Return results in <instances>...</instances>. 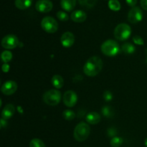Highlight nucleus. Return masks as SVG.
I'll use <instances>...</instances> for the list:
<instances>
[{
  "instance_id": "c9c22d12",
  "label": "nucleus",
  "mask_w": 147,
  "mask_h": 147,
  "mask_svg": "<svg viewBox=\"0 0 147 147\" xmlns=\"http://www.w3.org/2000/svg\"><path fill=\"white\" fill-rule=\"evenodd\" d=\"M144 145H145V146L147 147V138L145 139V141H144Z\"/></svg>"
},
{
  "instance_id": "6ab92c4d",
  "label": "nucleus",
  "mask_w": 147,
  "mask_h": 147,
  "mask_svg": "<svg viewBox=\"0 0 147 147\" xmlns=\"http://www.w3.org/2000/svg\"><path fill=\"white\" fill-rule=\"evenodd\" d=\"M121 50L123 53L126 54H132L136 51V47L131 43L126 42L122 45Z\"/></svg>"
},
{
  "instance_id": "9d476101",
  "label": "nucleus",
  "mask_w": 147,
  "mask_h": 147,
  "mask_svg": "<svg viewBox=\"0 0 147 147\" xmlns=\"http://www.w3.org/2000/svg\"><path fill=\"white\" fill-rule=\"evenodd\" d=\"M53 4L50 0H39L35 4V9L39 12L47 13L53 9Z\"/></svg>"
},
{
  "instance_id": "a878e982",
  "label": "nucleus",
  "mask_w": 147,
  "mask_h": 147,
  "mask_svg": "<svg viewBox=\"0 0 147 147\" xmlns=\"http://www.w3.org/2000/svg\"><path fill=\"white\" fill-rule=\"evenodd\" d=\"M57 17L60 20V21L65 22L67 21L69 19V16L66 12L63 11H59L57 13Z\"/></svg>"
},
{
  "instance_id": "dca6fc26",
  "label": "nucleus",
  "mask_w": 147,
  "mask_h": 147,
  "mask_svg": "<svg viewBox=\"0 0 147 147\" xmlns=\"http://www.w3.org/2000/svg\"><path fill=\"white\" fill-rule=\"evenodd\" d=\"M60 5L65 11H70L76 7V0H61Z\"/></svg>"
},
{
  "instance_id": "6e6552de",
  "label": "nucleus",
  "mask_w": 147,
  "mask_h": 147,
  "mask_svg": "<svg viewBox=\"0 0 147 147\" xmlns=\"http://www.w3.org/2000/svg\"><path fill=\"white\" fill-rule=\"evenodd\" d=\"M143 19V12L139 7H132L128 13V20L132 24L141 22Z\"/></svg>"
},
{
  "instance_id": "72a5a7b5",
  "label": "nucleus",
  "mask_w": 147,
  "mask_h": 147,
  "mask_svg": "<svg viewBox=\"0 0 147 147\" xmlns=\"http://www.w3.org/2000/svg\"><path fill=\"white\" fill-rule=\"evenodd\" d=\"M7 120H4V119H2L1 118V121H0V125H1V129H2V128L5 127L6 125H7V121H6Z\"/></svg>"
},
{
  "instance_id": "7ed1b4c3",
  "label": "nucleus",
  "mask_w": 147,
  "mask_h": 147,
  "mask_svg": "<svg viewBox=\"0 0 147 147\" xmlns=\"http://www.w3.org/2000/svg\"><path fill=\"white\" fill-rule=\"evenodd\" d=\"M120 51V46L119 43L113 40H108L105 41L101 45V52L105 55L109 57H114Z\"/></svg>"
},
{
  "instance_id": "0eeeda50",
  "label": "nucleus",
  "mask_w": 147,
  "mask_h": 147,
  "mask_svg": "<svg viewBox=\"0 0 147 147\" xmlns=\"http://www.w3.org/2000/svg\"><path fill=\"white\" fill-rule=\"evenodd\" d=\"M19 45V40L14 34H7L1 40V46L7 50H12Z\"/></svg>"
},
{
  "instance_id": "cd10ccee",
  "label": "nucleus",
  "mask_w": 147,
  "mask_h": 147,
  "mask_svg": "<svg viewBox=\"0 0 147 147\" xmlns=\"http://www.w3.org/2000/svg\"><path fill=\"white\" fill-rule=\"evenodd\" d=\"M103 98H104V100L106 101H111L112 100V98H113V95H112V93L109 90H106L103 93Z\"/></svg>"
},
{
  "instance_id": "5701e85b",
  "label": "nucleus",
  "mask_w": 147,
  "mask_h": 147,
  "mask_svg": "<svg viewBox=\"0 0 147 147\" xmlns=\"http://www.w3.org/2000/svg\"><path fill=\"white\" fill-rule=\"evenodd\" d=\"M63 116L65 120L71 121L74 119L75 116H76V114H75V113L73 111L67 109V110H65L63 111Z\"/></svg>"
},
{
  "instance_id": "b1692460",
  "label": "nucleus",
  "mask_w": 147,
  "mask_h": 147,
  "mask_svg": "<svg viewBox=\"0 0 147 147\" xmlns=\"http://www.w3.org/2000/svg\"><path fill=\"white\" fill-rule=\"evenodd\" d=\"M30 147H46L44 142L39 139H33L30 142Z\"/></svg>"
},
{
  "instance_id": "7c9ffc66",
  "label": "nucleus",
  "mask_w": 147,
  "mask_h": 147,
  "mask_svg": "<svg viewBox=\"0 0 147 147\" xmlns=\"http://www.w3.org/2000/svg\"><path fill=\"white\" fill-rule=\"evenodd\" d=\"M126 2L127 3L129 7H134L137 3V0H126Z\"/></svg>"
},
{
  "instance_id": "f704fd0d",
  "label": "nucleus",
  "mask_w": 147,
  "mask_h": 147,
  "mask_svg": "<svg viewBox=\"0 0 147 147\" xmlns=\"http://www.w3.org/2000/svg\"><path fill=\"white\" fill-rule=\"evenodd\" d=\"M78 1L79 4H80V5L85 7V5H86V3L87 2L88 0H78Z\"/></svg>"
},
{
  "instance_id": "ddd939ff",
  "label": "nucleus",
  "mask_w": 147,
  "mask_h": 147,
  "mask_svg": "<svg viewBox=\"0 0 147 147\" xmlns=\"http://www.w3.org/2000/svg\"><path fill=\"white\" fill-rule=\"evenodd\" d=\"M70 18L75 22H83L87 19V14L85 11H82V10H76V11L72 12Z\"/></svg>"
},
{
  "instance_id": "393cba45",
  "label": "nucleus",
  "mask_w": 147,
  "mask_h": 147,
  "mask_svg": "<svg viewBox=\"0 0 147 147\" xmlns=\"http://www.w3.org/2000/svg\"><path fill=\"white\" fill-rule=\"evenodd\" d=\"M102 113L106 117H111L113 116V111H112L111 108L109 106H104L102 109Z\"/></svg>"
},
{
  "instance_id": "f03ea898",
  "label": "nucleus",
  "mask_w": 147,
  "mask_h": 147,
  "mask_svg": "<svg viewBox=\"0 0 147 147\" xmlns=\"http://www.w3.org/2000/svg\"><path fill=\"white\" fill-rule=\"evenodd\" d=\"M90 134V128L84 122H80L76 126L73 132L74 139L77 142H83L88 138Z\"/></svg>"
},
{
  "instance_id": "412c9836",
  "label": "nucleus",
  "mask_w": 147,
  "mask_h": 147,
  "mask_svg": "<svg viewBox=\"0 0 147 147\" xmlns=\"http://www.w3.org/2000/svg\"><path fill=\"white\" fill-rule=\"evenodd\" d=\"M1 58L3 63H8L9 62L11 61L12 59V53L8 50H5L1 53Z\"/></svg>"
},
{
  "instance_id": "f257e3e1",
  "label": "nucleus",
  "mask_w": 147,
  "mask_h": 147,
  "mask_svg": "<svg viewBox=\"0 0 147 147\" xmlns=\"http://www.w3.org/2000/svg\"><path fill=\"white\" fill-rule=\"evenodd\" d=\"M103 61L97 56L90 57L85 63L83 67V71L86 76L89 77H94L97 76L102 70Z\"/></svg>"
},
{
  "instance_id": "4468645a",
  "label": "nucleus",
  "mask_w": 147,
  "mask_h": 147,
  "mask_svg": "<svg viewBox=\"0 0 147 147\" xmlns=\"http://www.w3.org/2000/svg\"><path fill=\"white\" fill-rule=\"evenodd\" d=\"M14 112H15V108H14V105L9 103V104L6 105L5 107L3 109L2 112H1V118L4 119V120L9 119L14 115Z\"/></svg>"
},
{
  "instance_id": "423d86ee",
  "label": "nucleus",
  "mask_w": 147,
  "mask_h": 147,
  "mask_svg": "<svg viewBox=\"0 0 147 147\" xmlns=\"http://www.w3.org/2000/svg\"><path fill=\"white\" fill-rule=\"evenodd\" d=\"M41 27L42 30L46 32L53 34V33L57 32V29H58V24L53 17L47 16L42 20Z\"/></svg>"
},
{
  "instance_id": "2f4dec72",
  "label": "nucleus",
  "mask_w": 147,
  "mask_h": 147,
  "mask_svg": "<svg viewBox=\"0 0 147 147\" xmlns=\"http://www.w3.org/2000/svg\"><path fill=\"white\" fill-rule=\"evenodd\" d=\"M9 65L8 63H4L2 65V67H1V69H2V71L4 72V73H7V72L9 70Z\"/></svg>"
},
{
  "instance_id": "a211bd4d",
  "label": "nucleus",
  "mask_w": 147,
  "mask_h": 147,
  "mask_svg": "<svg viewBox=\"0 0 147 147\" xmlns=\"http://www.w3.org/2000/svg\"><path fill=\"white\" fill-rule=\"evenodd\" d=\"M51 83L55 88L60 89L63 86L64 80H63V78L60 76V75H55V76H53V77L52 78Z\"/></svg>"
},
{
  "instance_id": "c85d7f7f",
  "label": "nucleus",
  "mask_w": 147,
  "mask_h": 147,
  "mask_svg": "<svg viewBox=\"0 0 147 147\" xmlns=\"http://www.w3.org/2000/svg\"><path fill=\"white\" fill-rule=\"evenodd\" d=\"M98 0H88L87 2L86 3V5L85 7H88V8H92V7H94L95 5L97 3Z\"/></svg>"
},
{
  "instance_id": "1a4fd4ad",
  "label": "nucleus",
  "mask_w": 147,
  "mask_h": 147,
  "mask_svg": "<svg viewBox=\"0 0 147 147\" xmlns=\"http://www.w3.org/2000/svg\"><path fill=\"white\" fill-rule=\"evenodd\" d=\"M77 101V94L73 90H67L63 95V103L67 107H73Z\"/></svg>"
},
{
  "instance_id": "20e7f679",
  "label": "nucleus",
  "mask_w": 147,
  "mask_h": 147,
  "mask_svg": "<svg viewBox=\"0 0 147 147\" xmlns=\"http://www.w3.org/2000/svg\"><path fill=\"white\" fill-rule=\"evenodd\" d=\"M61 93L55 89L47 90L43 95V100L49 106H56L61 100Z\"/></svg>"
},
{
  "instance_id": "c756f323",
  "label": "nucleus",
  "mask_w": 147,
  "mask_h": 147,
  "mask_svg": "<svg viewBox=\"0 0 147 147\" xmlns=\"http://www.w3.org/2000/svg\"><path fill=\"white\" fill-rule=\"evenodd\" d=\"M108 134H109V136H112V137L113 138L116 136L117 132H116V129H113V128H111V129H109V130H108Z\"/></svg>"
},
{
  "instance_id": "39448f33",
  "label": "nucleus",
  "mask_w": 147,
  "mask_h": 147,
  "mask_svg": "<svg viewBox=\"0 0 147 147\" xmlns=\"http://www.w3.org/2000/svg\"><path fill=\"white\" fill-rule=\"evenodd\" d=\"M131 34V28L130 26L125 23L118 24L114 30V36L117 40L124 41L127 40Z\"/></svg>"
},
{
  "instance_id": "f8f14e48",
  "label": "nucleus",
  "mask_w": 147,
  "mask_h": 147,
  "mask_svg": "<svg viewBox=\"0 0 147 147\" xmlns=\"http://www.w3.org/2000/svg\"><path fill=\"white\" fill-rule=\"evenodd\" d=\"M60 42L63 47H70L75 42V36L70 32H66L63 33L60 38Z\"/></svg>"
},
{
  "instance_id": "4be33fe9",
  "label": "nucleus",
  "mask_w": 147,
  "mask_h": 147,
  "mask_svg": "<svg viewBox=\"0 0 147 147\" xmlns=\"http://www.w3.org/2000/svg\"><path fill=\"white\" fill-rule=\"evenodd\" d=\"M123 140L121 137H119V136H115V137L112 138L111 140V146L112 147H119L122 145Z\"/></svg>"
},
{
  "instance_id": "aec40b11",
  "label": "nucleus",
  "mask_w": 147,
  "mask_h": 147,
  "mask_svg": "<svg viewBox=\"0 0 147 147\" xmlns=\"http://www.w3.org/2000/svg\"><path fill=\"white\" fill-rule=\"evenodd\" d=\"M108 5L112 11H118L121 9V4L119 0H109Z\"/></svg>"
},
{
  "instance_id": "2eb2a0df",
  "label": "nucleus",
  "mask_w": 147,
  "mask_h": 147,
  "mask_svg": "<svg viewBox=\"0 0 147 147\" xmlns=\"http://www.w3.org/2000/svg\"><path fill=\"white\" fill-rule=\"evenodd\" d=\"M86 121L90 124H97L100 121V116L96 112H90L88 113L86 116Z\"/></svg>"
},
{
  "instance_id": "bb28decb",
  "label": "nucleus",
  "mask_w": 147,
  "mask_h": 147,
  "mask_svg": "<svg viewBox=\"0 0 147 147\" xmlns=\"http://www.w3.org/2000/svg\"><path fill=\"white\" fill-rule=\"evenodd\" d=\"M133 41L135 44L138 45H143L144 43L143 39H142L140 36H138V35L134 36Z\"/></svg>"
},
{
  "instance_id": "473e14b6",
  "label": "nucleus",
  "mask_w": 147,
  "mask_h": 147,
  "mask_svg": "<svg viewBox=\"0 0 147 147\" xmlns=\"http://www.w3.org/2000/svg\"><path fill=\"white\" fill-rule=\"evenodd\" d=\"M140 4L142 8L147 11V0H141Z\"/></svg>"
},
{
  "instance_id": "9b49d317",
  "label": "nucleus",
  "mask_w": 147,
  "mask_h": 147,
  "mask_svg": "<svg viewBox=\"0 0 147 147\" xmlns=\"http://www.w3.org/2000/svg\"><path fill=\"white\" fill-rule=\"evenodd\" d=\"M17 90V84L13 80H8L2 85L1 88V91L3 94L6 96H11L14 94Z\"/></svg>"
},
{
  "instance_id": "f3484780",
  "label": "nucleus",
  "mask_w": 147,
  "mask_h": 147,
  "mask_svg": "<svg viewBox=\"0 0 147 147\" xmlns=\"http://www.w3.org/2000/svg\"><path fill=\"white\" fill-rule=\"evenodd\" d=\"M32 0H15L14 4L19 9H26L32 5Z\"/></svg>"
}]
</instances>
